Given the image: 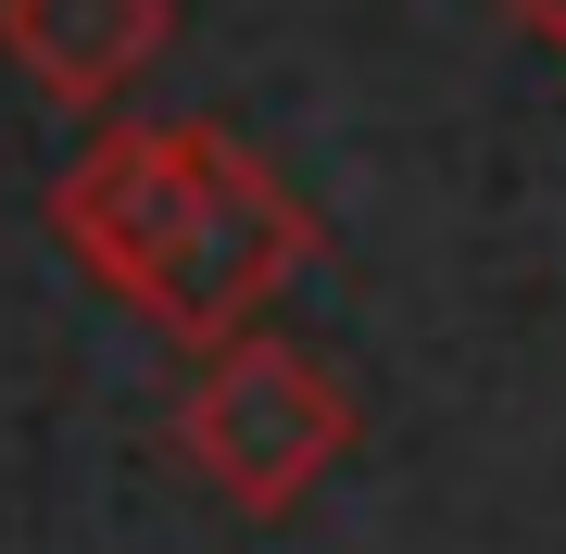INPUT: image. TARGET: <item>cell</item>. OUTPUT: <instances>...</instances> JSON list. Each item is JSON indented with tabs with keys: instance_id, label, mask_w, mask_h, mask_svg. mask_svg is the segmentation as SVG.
<instances>
[{
	"instance_id": "2",
	"label": "cell",
	"mask_w": 566,
	"mask_h": 554,
	"mask_svg": "<svg viewBox=\"0 0 566 554\" xmlns=\"http://www.w3.org/2000/svg\"><path fill=\"white\" fill-rule=\"evenodd\" d=\"M177 467L202 479L214 504H240V516H290L315 492L327 467L353 453V390L315 366L303 341H227V353H202L189 366V390H177Z\"/></svg>"
},
{
	"instance_id": "4",
	"label": "cell",
	"mask_w": 566,
	"mask_h": 554,
	"mask_svg": "<svg viewBox=\"0 0 566 554\" xmlns=\"http://www.w3.org/2000/svg\"><path fill=\"white\" fill-rule=\"evenodd\" d=\"M516 13V39H542V51H566V0H504Z\"/></svg>"
},
{
	"instance_id": "1",
	"label": "cell",
	"mask_w": 566,
	"mask_h": 554,
	"mask_svg": "<svg viewBox=\"0 0 566 554\" xmlns=\"http://www.w3.org/2000/svg\"><path fill=\"white\" fill-rule=\"evenodd\" d=\"M51 240L177 353H227L264 328L290 278L315 265V215L277 189L264 151H240L214 114L102 126L51 177Z\"/></svg>"
},
{
	"instance_id": "3",
	"label": "cell",
	"mask_w": 566,
	"mask_h": 554,
	"mask_svg": "<svg viewBox=\"0 0 566 554\" xmlns=\"http://www.w3.org/2000/svg\"><path fill=\"white\" fill-rule=\"evenodd\" d=\"M177 39V0H0V51L13 76L63 114H102L151 76V51Z\"/></svg>"
}]
</instances>
